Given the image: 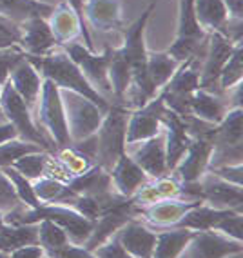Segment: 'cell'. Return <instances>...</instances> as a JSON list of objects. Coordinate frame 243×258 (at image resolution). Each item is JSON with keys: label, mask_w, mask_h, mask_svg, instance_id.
<instances>
[{"label": "cell", "mask_w": 243, "mask_h": 258, "mask_svg": "<svg viewBox=\"0 0 243 258\" xmlns=\"http://www.w3.org/2000/svg\"><path fill=\"white\" fill-rule=\"evenodd\" d=\"M26 58L35 66V70L38 71V75H40L42 79L51 80L58 89H67V91L78 93L84 98L91 100L93 104H97L104 113L109 111L111 102L102 97L100 93L93 88L88 80L84 79V75L80 73L76 64L69 58L64 49H60V46L46 56L26 55Z\"/></svg>", "instance_id": "1"}, {"label": "cell", "mask_w": 243, "mask_h": 258, "mask_svg": "<svg viewBox=\"0 0 243 258\" xmlns=\"http://www.w3.org/2000/svg\"><path fill=\"white\" fill-rule=\"evenodd\" d=\"M131 109L122 104H111L100 127L95 133L97 151H95V164L109 173L122 155L125 153V129Z\"/></svg>", "instance_id": "2"}, {"label": "cell", "mask_w": 243, "mask_h": 258, "mask_svg": "<svg viewBox=\"0 0 243 258\" xmlns=\"http://www.w3.org/2000/svg\"><path fill=\"white\" fill-rule=\"evenodd\" d=\"M0 111L4 115V120H8L19 133V139L26 142H33L40 146L44 151L56 153L55 144L46 137V133L35 124V118L31 115V107L19 97L10 82H6L0 88Z\"/></svg>", "instance_id": "3"}, {"label": "cell", "mask_w": 243, "mask_h": 258, "mask_svg": "<svg viewBox=\"0 0 243 258\" xmlns=\"http://www.w3.org/2000/svg\"><path fill=\"white\" fill-rule=\"evenodd\" d=\"M38 107H37V122L38 127H44L46 137L55 144L56 151L62 148L71 146V139L67 133L65 124L64 106L60 98V89L47 79H42L40 95H38Z\"/></svg>", "instance_id": "4"}, {"label": "cell", "mask_w": 243, "mask_h": 258, "mask_svg": "<svg viewBox=\"0 0 243 258\" xmlns=\"http://www.w3.org/2000/svg\"><path fill=\"white\" fill-rule=\"evenodd\" d=\"M209 33L202 29L194 17L193 0H178V28L175 42L169 46L167 53L178 62L187 58H200L205 55Z\"/></svg>", "instance_id": "5"}, {"label": "cell", "mask_w": 243, "mask_h": 258, "mask_svg": "<svg viewBox=\"0 0 243 258\" xmlns=\"http://www.w3.org/2000/svg\"><path fill=\"white\" fill-rule=\"evenodd\" d=\"M60 98H62V106H64L65 124H67L71 144L80 142V140L97 133V129L102 124V118L106 115L97 104H93L82 95L67 91V89H60Z\"/></svg>", "instance_id": "6"}, {"label": "cell", "mask_w": 243, "mask_h": 258, "mask_svg": "<svg viewBox=\"0 0 243 258\" xmlns=\"http://www.w3.org/2000/svg\"><path fill=\"white\" fill-rule=\"evenodd\" d=\"M200 58H187L184 60L176 73L171 77L169 82L160 89L164 104L169 111L180 116L189 115V104L191 97L196 89H200Z\"/></svg>", "instance_id": "7"}, {"label": "cell", "mask_w": 243, "mask_h": 258, "mask_svg": "<svg viewBox=\"0 0 243 258\" xmlns=\"http://www.w3.org/2000/svg\"><path fill=\"white\" fill-rule=\"evenodd\" d=\"M64 51L67 53L69 58L76 64L80 73L84 75V79L88 80L102 97L107 98V95H113L109 77H107L111 56H113L111 47H106L104 53L98 55L95 51H89L80 42H69V44H64Z\"/></svg>", "instance_id": "8"}, {"label": "cell", "mask_w": 243, "mask_h": 258, "mask_svg": "<svg viewBox=\"0 0 243 258\" xmlns=\"http://www.w3.org/2000/svg\"><path fill=\"white\" fill-rule=\"evenodd\" d=\"M166 109L167 107L164 104V97H161V93H158L147 104L131 111L127 120V129H125V148L149 140L158 133H161V129H164L161 127V115Z\"/></svg>", "instance_id": "9"}, {"label": "cell", "mask_w": 243, "mask_h": 258, "mask_svg": "<svg viewBox=\"0 0 243 258\" xmlns=\"http://www.w3.org/2000/svg\"><path fill=\"white\" fill-rule=\"evenodd\" d=\"M236 44H239V42L229 40L225 35H221L218 31L209 35L205 55H203L205 56V62H203V68L200 70V89H205L209 93H218V95H225V93L220 91L218 79H220V73L223 70L225 62L232 55Z\"/></svg>", "instance_id": "10"}, {"label": "cell", "mask_w": 243, "mask_h": 258, "mask_svg": "<svg viewBox=\"0 0 243 258\" xmlns=\"http://www.w3.org/2000/svg\"><path fill=\"white\" fill-rule=\"evenodd\" d=\"M203 204L202 200H187V199H161L152 204H147L138 208V218H142L145 226L160 227H175L189 209Z\"/></svg>", "instance_id": "11"}, {"label": "cell", "mask_w": 243, "mask_h": 258, "mask_svg": "<svg viewBox=\"0 0 243 258\" xmlns=\"http://www.w3.org/2000/svg\"><path fill=\"white\" fill-rule=\"evenodd\" d=\"M189 258H227L243 251V242L232 240L218 231H194L187 247Z\"/></svg>", "instance_id": "12"}, {"label": "cell", "mask_w": 243, "mask_h": 258, "mask_svg": "<svg viewBox=\"0 0 243 258\" xmlns=\"http://www.w3.org/2000/svg\"><path fill=\"white\" fill-rule=\"evenodd\" d=\"M133 218H138V206L133 202V199H125L124 202H120L118 206H115L106 215H102L98 220H95L91 236H89L88 242L82 247H86L88 251L93 253L98 245H102L113 235H116L120 227L127 224L129 220H133Z\"/></svg>", "instance_id": "13"}, {"label": "cell", "mask_w": 243, "mask_h": 258, "mask_svg": "<svg viewBox=\"0 0 243 258\" xmlns=\"http://www.w3.org/2000/svg\"><path fill=\"white\" fill-rule=\"evenodd\" d=\"M200 182V199L214 209H238L243 211V187L229 184L220 176L207 171Z\"/></svg>", "instance_id": "14"}, {"label": "cell", "mask_w": 243, "mask_h": 258, "mask_svg": "<svg viewBox=\"0 0 243 258\" xmlns=\"http://www.w3.org/2000/svg\"><path fill=\"white\" fill-rule=\"evenodd\" d=\"M212 151V144L209 139L203 137H196L191 139L187 151L184 153L182 160L178 162V166L171 173H175V178H178L182 184H191V182H198L203 175L207 173V166H209V157Z\"/></svg>", "instance_id": "15"}, {"label": "cell", "mask_w": 243, "mask_h": 258, "mask_svg": "<svg viewBox=\"0 0 243 258\" xmlns=\"http://www.w3.org/2000/svg\"><path fill=\"white\" fill-rule=\"evenodd\" d=\"M19 46L28 56H46L58 47V42L46 19L33 17L20 24Z\"/></svg>", "instance_id": "16"}, {"label": "cell", "mask_w": 243, "mask_h": 258, "mask_svg": "<svg viewBox=\"0 0 243 258\" xmlns=\"http://www.w3.org/2000/svg\"><path fill=\"white\" fill-rule=\"evenodd\" d=\"M161 127L166 129V162L167 171L171 173L187 151L191 137L185 127L184 116L176 115L169 109H166L161 115Z\"/></svg>", "instance_id": "17"}, {"label": "cell", "mask_w": 243, "mask_h": 258, "mask_svg": "<svg viewBox=\"0 0 243 258\" xmlns=\"http://www.w3.org/2000/svg\"><path fill=\"white\" fill-rule=\"evenodd\" d=\"M86 24L100 33L116 31L124 26V13L120 0H84Z\"/></svg>", "instance_id": "18"}, {"label": "cell", "mask_w": 243, "mask_h": 258, "mask_svg": "<svg viewBox=\"0 0 243 258\" xmlns=\"http://www.w3.org/2000/svg\"><path fill=\"white\" fill-rule=\"evenodd\" d=\"M122 247L133 258H152L156 244V233L143 224L140 218H133L120 227L116 233Z\"/></svg>", "instance_id": "19"}, {"label": "cell", "mask_w": 243, "mask_h": 258, "mask_svg": "<svg viewBox=\"0 0 243 258\" xmlns=\"http://www.w3.org/2000/svg\"><path fill=\"white\" fill-rule=\"evenodd\" d=\"M129 157L142 167L149 178H160V176L169 175L166 162V135L158 133L149 140H143L140 148Z\"/></svg>", "instance_id": "20"}, {"label": "cell", "mask_w": 243, "mask_h": 258, "mask_svg": "<svg viewBox=\"0 0 243 258\" xmlns=\"http://www.w3.org/2000/svg\"><path fill=\"white\" fill-rule=\"evenodd\" d=\"M109 175H111V182H113L115 191L118 195H122V197H125V199H131L138 189L142 187V185H145L147 182L151 180L142 171V167L129 157L127 151L116 160L113 169L109 171Z\"/></svg>", "instance_id": "21"}, {"label": "cell", "mask_w": 243, "mask_h": 258, "mask_svg": "<svg viewBox=\"0 0 243 258\" xmlns=\"http://www.w3.org/2000/svg\"><path fill=\"white\" fill-rule=\"evenodd\" d=\"M230 109V102L218 93H209L205 89H196L191 97L189 115L207 122V124H220L225 113Z\"/></svg>", "instance_id": "22"}, {"label": "cell", "mask_w": 243, "mask_h": 258, "mask_svg": "<svg viewBox=\"0 0 243 258\" xmlns=\"http://www.w3.org/2000/svg\"><path fill=\"white\" fill-rule=\"evenodd\" d=\"M8 82L13 86V89L19 93V97L22 98L29 107L37 104L38 95H40V86H42V77L38 71L35 70V66L29 62L28 58H24L10 75Z\"/></svg>", "instance_id": "23"}, {"label": "cell", "mask_w": 243, "mask_h": 258, "mask_svg": "<svg viewBox=\"0 0 243 258\" xmlns=\"http://www.w3.org/2000/svg\"><path fill=\"white\" fill-rule=\"evenodd\" d=\"M47 24H49L51 31H53L56 42H58V46L74 42L78 35H82L80 19H78L76 13L65 2H60L55 10H53V13L47 19Z\"/></svg>", "instance_id": "24"}, {"label": "cell", "mask_w": 243, "mask_h": 258, "mask_svg": "<svg viewBox=\"0 0 243 258\" xmlns=\"http://www.w3.org/2000/svg\"><path fill=\"white\" fill-rule=\"evenodd\" d=\"M67 187L78 197H97V195L115 191L113 182H111V175L97 164L82 175L73 176L67 182Z\"/></svg>", "instance_id": "25"}, {"label": "cell", "mask_w": 243, "mask_h": 258, "mask_svg": "<svg viewBox=\"0 0 243 258\" xmlns=\"http://www.w3.org/2000/svg\"><path fill=\"white\" fill-rule=\"evenodd\" d=\"M212 148L216 146H229V148H238L243 146V109L234 107L225 113L223 120L216 124L212 129L211 137Z\"/></svg>", "instance_id": "26"}, {"label": "cell", "mask_w": 243, "mask_h": 258, "mask_svg": "<svg viewBox=\"0 0 243 258\" xmlns=\"http://www.w3.org/2000/svg\"><path fill=\"white\" fill-rule=\"evenodd\" d=\"M55 6L44 4L40 0H0V17L15 24H22L33 17L49 19Z\"/></svg>", "instance_id": "27"}, {"label": "cell", "mask_w": 243, "mask_h": 258, "mask_svg": "<svg viewBox=\"0 0 243 258\" xmlns=\"http://www.w3.org/2000/svg\"><path fill=\"white\" fill-rule=\"evenodd\" d=\"M234 211L238 209H214L207 204H200L196 208L189 209L175 227H184L191 231H214L218 222L229 217Z\"/></svg>", "instance_id": "28"}, {"label": "cell", "mask_w": 243, "mask_h": 258, "mask_svg": "<svg viewBox=\"0 0 243 258\" xmlns=\"http://www.w3.org/2000/svg\"><path fill=\"white\" fill-rule=\"evenodd\" d=\"M194 231L184 227H167L156 233V244L152 249V258H180L187 247Z\"/></svg>", "instance_id": "29"}, {"label": "cell", "mask_w": 243, "mask_h": 258, "mask_svg": "<svg viewBox=\"0 0 243 258\" xmlns=\"http://www.w3.org/2000/svg\"><path fill=\"white\" fill-rule=\"evenodd\" d=\"M193 10L198 24L205 33H220L229 20V11L223 0H193Z\"/></svg>", "instance_id": "30"}, {"label": "cell", "mask_w": 243, "mask_h": 258, "mask_svg": "<svg viewBox=\"0 0 243 258\" xmlns=\"http://www.w3.org/2000/svg\"><path fill=\"white\" fill-rule=\"evenodd\" d=\"M31 184H33V191H35V197H37L40 204L69 206L78 197V195H74L67 187V184L60 182V180L49 178V176H40V178L33 180Z\"/></svg>", "instance_id": "31"}, {"label": "cell", "mask_w": 243, "mask_h": 258, "mask_svg": "<svg viewBox=\"0 0 243 258\" xmlns=\"http://www.w3.org/2000/svg\"><path fill=\"white\" fill-rule=\"evenodd\" d=\"M182 62L175 60L169 53H147V79L151 82V86L156 89V93H160V89L171 80V77L176 73Z\"/></svg>", "instance_id": "32"}, {"label": "cell", "mask_w": 243, "mask_h": 258, "mask_svg": "<svg viewBox=\"0 0 243 258\" xmlns=\"http://www.w3.org/2000/svg\"><path fill=\"white\" fill-rule=\"evenodd\" d=\"M107 77H109L111 91L113 97L118 100V104L125 100L129 88H131V79H133V71L129 62L120 55L118 49H113V56L109 62V70H107Z\"/></svg>", "instance_id": "33"}, {"label": "cell", "mask_w": 243, "mask_h": 258, "mask_svg": "<svg viewBox=\"0 0 243 258\" xmlns=\"http://www.w3.org/2000/svg\"><path fill=\"white\" fill-rule=\"evenodd\" d=\"M38 244V227L33 226H2L0 227V251L11 253L24 245Z\"/></svg>", "instance_id": "34"}, {"label": "cell", "mask_w": 243, "mask_h": 258, "mask_svg": "<svg viewBox=\"0 0 243 258\" xmlns=\"http://www.w3.org/2000/svg\"><path fill=\"white\" fill-rule=\"evenodd\" d=\"M243 42L236 44L232 55L229 56V60L225 62L223 70L220 73V79H218V86H220L221 93L230 91L232 88H236L238 84H241L243 80Z\"/></svg>", "instance_id": "35"}, {"label": "cell", "mask_w": 243, "mask_h": 258, "mask_svg": "<svg viewBox=\"0 0 243 258\" xmlns=\"http://www.w3.org/2000/svg\"><path fill=\"white\" fill-rule=\"evenodd\" d=\"M37 227H38V245L46 253H51V251H56V249L71 244L67 235H65V231L56 226V224H53V222L40 220L37 224Z\"/></svg>", "instance_id": "36"}, {"label": "cell", "mask_w": 243, "mask_h": 258, "mask_svg": "<svg viewBox=\"0 0 243 258\" xmlns=\"http://www.w3.org/2000/svg\"><path fill=\"white\" fill-rule=\"evenodd\" d=\"M44 151L40 146L33 142H26L22 139H13L10 142H6L0 146V169L8 166H13L19 158L26 157V155H31V153Z\"/></svg>", "instance_id": "37"}, {"label": "cell", "mask_w": 243, "mask_h": 258, "mask_svg": "<svg viewBox=\"0 0 243 258\" xmlns=\"http://www.w3.org/2000/svg\"><path fill=\"white\" fill-rule=\"evenodd\" d=\"M2 173H4V175L10 178L11 184H13L15 193H17V197H19L20 204L28 206V208H38V206H40L38 199L35 197V191H33L31 180H28L26 176H22L19 171L11 166L2 167Z\"/></svg>", "instance_id": "38"}, {"label": "cell", "mask_w": 243, "mask_h": 258, "mask_svg": "<svg viewBox=\"0 0 243 258\" xmlns=\"http://www.w3.org/2000/svg\"><path fill=\"white\" fill-rule=\"evenodd\" d=\"M49 155H53V153H47V151L31 153V155H26V157L19 158L11 167H15L20 175L33 182V180L44 176V167H46V162L49 158Z\"/></svg>", "instance_id": "39"}, {"label": "cell", "mask_w": 243, "mask_h": 258, "mask_svg": "<svg viewBox=\"0 0 243 258\" xmlns=\"http://www.w3.org/2000/svg\"><path fill=\"white\" fill-rule=\"evenodd\" d=\"M55 157L58 158V160L62 162V166L69 171L71 178L82 175V173H86V171L95 166V162H93L91 158H88L86 155H82V153H78L76 149H73L71 146L58 149V151L55 153Z\"/></svg>", "instance_id": "40"}, {"label": "cell", "mask_w": 243, "mask_h": 258, "mask_svg": "<svg viewBox=\"0 0 243 258\" xmlns=\"http://www.w3.org/2000/svg\"><path fill=\"white\" fill-rule=\"evenodd\" d=\"M24 58H26V53H24L19 44L0 49V88L10 80L11 71H13Z\"/></svg>", "instance_id": "41"}, {"label": "cell", "mask_w": 243, "mask_h": 258, "mask_svg": "<svg viewBox=\"0 0 243 258\" xmlns=\"http://www.w3.org/2000/svg\"><path fill=\"white\" fill-rule=\"evenodd\" d=\"M154 187L158 199H185L184 197V184L178 178H175L173 175L160 176L154 178V182H151Z\"/></svg>", "instance_id": "42"}, {"label": "cell", "mask_w": 243, "mask_h": 258, "mask_svg": "<svg viewBox=\"0 0 243 258\" xmlns=\"http://www.w3.org/2000/svg\"><path fill=\"white\" fill-rule=\"evenodd\" d=\"M214 231H218V233L229 236L232 240L243 242V211L230 213L229 217H225L223 220L218 222Z\"/></svg>", "instance_id": "43"}, {"label": "cell", "mask_w": 243, "mask_h": 258, "mask_svg": "<svg viewBox=\"0 0 243 258\" xmlns=\"http://www.w3.org/2000/svg\"><path fill=\"white\" fill-rule=\"evenodd\" d=\"M20 200L19 197H17V193H15V187L13 184L10 182V178L2 173V169H0V213H6L10 211L11 208H15V206H19Z\"/></svg>", "instance_id": "44"}, {"label": "cell", "mask_w": 243, "mask_h": 258, "mask_svg": "<svg viewBox=\"0 0 243 258\" xmlns=\"http://www.w3.org/2000/svg\"><path fill=\"white\" fill-rule=\"evenodd\" d=\"M93 254L97 258H133L124 247H122V244H120V240L116 235H113L107 242L98 245V247L93 251Z\"/></svg>", "instance_id": "45"}, {"label": "cell", "mask_w": 243, "mask_h": 258, "mask_svg": "<svg viewBox=\"0 0 243 258\" xmlns=\"http://www.w3.org/2000/svg\"><path fill=\"white\" fill-rule=\"evenodd\" d=\"M20 40V24L0 17V49L19 44Z\"/></svg>", "instance_id": "46"}, {"label": "cell", "mask_w": 243, "mask_h": 258, "mask_svg": "<svg viewBox=\"0 0 243 258\" xmlns=\"http://www.w3.org/2000/svg\"><path fill=\"white\" fill-rule=\"evenodd\" d=\"M212 175L220 176L221 180L229 182V184L239 185L243 187V164H234V166H223L211 169Z\"/></svg>", "instance_id": "47"}, {"label": "cell", "mask_w": 243, "mask_h": 258, "mask_svg": "<svg viewBox=\"0 0 243 258\" xmlns=\"http://www.w3.org/2000/svg\"><path fill=\"white\" fill-rule=\"evenodd\" d=\"M46 256L49 258H97L91 251H88L82 245H74V244H67L64 247L56 249V251H51L46 253Z\"/></svg>", "instance_id": "48"}, {"label": "cell", "mask_w": 243, "mask_h": 258, "mask_svg": "<svg viewBox=\"0 0 243 258\" xmlns=\"http://www.w3.org/2000/svg\"><path fill=\"white\" fill-rule=\"evenodd\" d=\"M65 4L71 8V10L76 13V17L80 19V24H82V38H84V46L88 47L89 51H95V46H93V38L91 33H89L88 24H86V19H84V0H62Z\"/></svg>", "instance_id": "49"}, {"label": "cell", "mask_w": 243, "mask_h": 258, "mask_svg": "<svg viewBox=\"0 0 243 258\" xmlns=\"http://www.w3.org/2000/svg\"><path fill=\"white\" fill-rule=\"evenodd\" d=\"M44 254H46V251L38 244H35V245H24V247L15 249V251L10 253V258H42Z\"/></svg>", "instance_id": "50"}, {"label": "cell", "mask_w": 243, "mask_h": 258, "mask_svg": "<svg viewBox=\"0 0 243 258\" xmlns=\"http://www.w3.org/2000/svg\"><path fill=\"white\" fill-rule=\"evenodd\" d=\"M13 139H19V133H17V129L8 122V120H2L0 122V146L6 142H10Z\"/></svg>", "instance_id": "51"}, {"label": "cell", "mask_w": 243, "mask_h": 258, "mask_svg": "<svg viewBox=\"0 0 243 258\" xmlns=\"http://www.w3.org/2000/svg\"><path fill=\"white\" fill-rule=\"evenodd\" d=\"M0 258H10V253H2L0 251Z\"/></svg>", "instance_id": "52"}, {"label": "cell", "mask_w": 243, "mask_h": 258, "mask_svg": "<svg viewBox=\"0 0 243 258\" xmlns=\"http://www.w3.org/2000/svg\"><path fill=\"white\" fill-rule=\"evenodd\" d=\"M2 215H4V213H0V227L4 226V218H2Z\"/></svg>", "instance_id": "53"}, {"label": "cell", "mask_w": 243, "mask_h": 258, "mask_svg": "<svg viewBox=\"0 0 243 258\" xmlns=\"http://www.w3.org/2000/svg\"><path fill=\"white\" fill-rule=\"evenodd\" d=\"M2 120H4V115H2V111H0V122H2Z\"/></svg>", "instance_id": "54"}, {"label": "cell", "mask_w": 243, "mask_h": 258, "mask_svg": "<svg viewBox=\"0 0 243 258\" xmlns=\"http://www.w3.org/2000/svg\"><path fill=\"white\" fill-rule=\"evenodd\" d=\"M42 258H49V256H46V254H44V256H42Z\"/></svg>", "instance_id": "55"}]
</instances>
